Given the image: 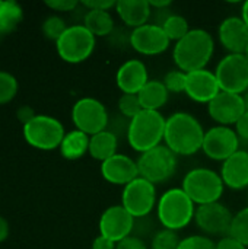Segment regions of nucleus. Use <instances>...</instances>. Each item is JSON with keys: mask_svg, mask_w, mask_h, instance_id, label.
I'll return each mask as SVG.
<instances>
[{"mask_svg": "<svg viewBox=\"0 0 248 249\" xmlns=\"http://www.w3.org/2000/svg\"><path fill=\"white\" fill-rule=\"evenodd\" d=\"M205 133L194 115L178 111L167 118L164 143L177 156H191L202 150Z\"/></svg>", "mask_w": 248, "mask_h": 249, "instance_id": "1", "label": "nucleus"}, {"mask_svg": "<svg viewBox=\"0 0 248 249\" xmlns=\"http://www.w3.org/2000/svg\"><path fill=\"white\" fill-rule=\"evenodd\" d=\"M215 51V41L205 29H190V32L172 50V58L177 69L191 73L203 70L209 64Z\"/></svg>", "mask_w": 248, "mask_h": 249, "instance_id": "2", "label": "nucleus"}, {"mask_svg": "<svg viewBox=\"0 0 248 249\" xmlns=\"http://www.w3.org/2000/svg\"><path fill=\"white\" fill-rule=\"evenodd\" d=\"M167 118L159 111L143 109L127 125V142L136 152L145 153L164 142Z\"/></svg>", "mask_w": 248, "mask_h": 249, "instance_id": "3", "label": "nucleus"}, {"mask_svg": "<svg viewBox=\"0 0 248 249\" xmlns=\"http://www.w3.org/2000/svg\"><path fill=\"white\" fill-rule=\"evenodd\" d=\"M194 213L196 204L183 188H171L158 198L156 214L164 229L178 232L187 228L194 220Z\"/></svg>", "mask_w": 248, "mask_h": 249, "instance_id": "4", "label": "nucleus"}, {"mask_svg": "<svg viewBox=\"0 0 248 249\" xmlns=\"http://www.w3.org/2000/svg\"><path fill=\"white\" fill-rule=\"evenodd\" d=\"M184 193L197 206L218 203L224 194L225 184L221 174L208 168H194L186 174L181 182Z\"/></svg>", "mask_w": 248, "mask_h": 249, "instance_id": "5", "label": "nucleus"}, {"mask_svg": "<svg viewBox=\"0 0 248 249\" xmlns=\"http://www.w3.org/2000/svg\"><path fill=\"white\" fill-rule=\"evenodd\" d=\"M136 162L139 168V175L153 185L162 184L172 178L178 166L177 155L172 153L165 144L140 153Z\"/></svg>", "mask_w": 248, "mask_h": 249, "instance_id": "6", "label": "nucleus"}, {"mask_svg": "<svg viewBox=\"0 0 248 249\" xmlns=\"http://www.w3.org/2000/svg\"><path fill=\"white\" fill-rule=\"evenodd\" d=\"M95 44V36L83 25H72L57 39L56 48L63 61L77 64L92 55Z\"/></svg>", "mask_w": 248, "mask_h": 249, "instance_id": "7", "label": "nucleus"}, {"mask_svg": "<svg viewBox=\"0 0 248 249\" xmlns=\"http://www.w3.org/2000/svg\"><path fill=\"white\" fill-rule=\"evenodd\" d=\"M63 124L50 115H35L23 125V137L28 144L39 150H54L64 139Z\"/></svg>", "mask_w": 248, "mask_h": 249, "instance_id": "8", "label": "nucleus"}, {"mask_svg": "<svg viewBox=\"0 0 248 249\" xmlns=\"http://www.w3.org/2000/svg\"><path fill=\"white\" fill-rule=\"evenodd\" d=\"M222 92L244 95L248 90V60L244 54L225 55L215 69Z\"/></svg>", "mask_w": 248, "mask_h": 249, "instance_id": "9", "label": "nucleus"}, {"mask_svg": "<svg viewBox=\"0 0 248 249\" xmlns=\"http://www.w3.org/2000/svg\"><path fill=\"white\" fill-rule=\"evenodd\" d=\"M72 121L76 130L89 137L108 127V111L105 105L95 98H82L72 108Z\"/></svg>", "mask_w": 248, "mask_h": 249, "instance_id": "10", "label": "nucleus"}, {"mask_svg": "<svg viewBox=\"0 0 248 249\" xmlns=\"http://www.w3.org/2000/svg\"><path fill=\"white\" fill-rule=\"evenodd\" d=\"M156 188L148 179L139 177L123 188L121 206L134 217H145L156 207Z\"/></svg>", "mask_w": 248, "mask_h": 249, "instance_id": "11", "label": "nucleus"}, {"mask_svg": "<svg viewBox=\"0 0 248 249\" xmlns=\"http://www.w3.org/2000/svg\"><path fill=\"white\" fill-rule=\"evenodd\" d=\"M234 214L222 203H212L205 206H197L194 213L196 226L205 236H228Z\"/></svg>", "mask_w": 248, "mask_h": 249, "instance_id": "12", "label": "nucleus"}, {"mask_svg": "<svg viewBox=\"0 0 248 249\" xmlns=\"http://www.w3.org/2000/svg\"><path fill=\"white\" fill-rule=\"evenodd\" d=\"M240 150V137L235 130L225 125H215L205 133L202 152L212 160L225 162Z\"/></svg>", "mask_w": 248, "mask_h": 249, "instance_id": "13", "label": "nucleus"}, {"mask_svg": "<svg viewBox=\"0 0 248 249\" xmlns=\"http://www.w3.org/2000/svg\"><path fill=\"white\" fill-rule=\"evenodd\" d=\"M130 47L142 55H159L171 44L170 38L158 23H146L130 32Z\"/></svg>", "mask_w": 248, "mask_h": 249, "instance_id": "14", "label": "nucleus"}, {"mask_svg": "<svg viewBox=\"0 0 248 249\" xmlns=\"http://www.w3.org/2000/svg\"><path fill=\"white\" fill-rule=\"evenodd\" d=\"M247 105L244 95H235L229 92H219V95L208 104V112L218 125L231 127L246 114Z\"/></svg>", "mask_w": 248, "mask_h": 249, "instance_id": "15", "label": "nucleus"}, {"mask_svg": "<svg viewBox=\"0 0 248 249\" xmlns=\"http://www.w3.org/2000/svg\"><path fill=\"white\" fill-rule=\"evenodd\" d=\"M99 235L118 244L120 241L132 236L134 228V217L121 206H111L101 214L99 219Z\"/></svg>", "mask_w": 248, "mask_h": 249, "instance_id": "16", "label": "nucleus"}, {"mask_svg": "<svg viewBox=\"0 0 248 249\" xmlns=\"http://www.w3.org/2000/svg\"><path fill=\"white\" fill-rule=\"evenodd\" d=\"M219 92H221V88L215 76V71L203 69V70L187 73L186 95L191 101L208 105L210 101H213L219 95Z\"/></svg>", "mask_w": 248, "mask_h": 249, "instance_id": "17", "label": "nucleus"}, {"mask_svg": "<svg viewBox=\"0 0 248 249\" xmlns=\"http://www.w3.org/2000/svg\"><path fill=\"white\" fill-rule=\"evenodd\" d=\"M101 175L107 182L123 187L140 177L137 162L123 153H117L113 158L104 160L101 163Z\"/></svg>", "mask_w": 248, "mask_h": 249, "instance_id": "18", "label": "nucleus"}, {"mask_svg": "<svg viewBox=\"0 0 248 249\" xmlns=\"http://www.w3.org/2000/svg\"><path fill=\"white\" fill-rule=\"evenodd\" d=\"M218 36L229 54H244L248 45V26L241 16H229L221 22Z\"/></svg>", "mask_w": 248, "mask_h": 249, "instance_id": "19", "label": "nucleus"}, {"mask_svg": "<svg viewBox=\"0 0 248 249\" xmlns=\"http://www.w3.org/2000/svg\"><path fill=\"white\" fill-rule=\"evenodd\" d=\"M148 82H149L148 69L145 63L137 58H130L126 63H123L115 74L117 88L123 93L137 95Z\"/></svg>", "mask_w": 248, "mask_h": 249, "instance_id": "20", "label": "nucleus"}, {"mask_svg": "<svg viewBox=\"0 0 248 249\" xmlns=\"http://www.w3.org/2000/svg\"><path fill=\"white\" fill-rule=\"evenodd\" d=\"M221 178L225 187L241 191L248 188V152L238 150L225 162H222Z\"/></svg>", "mask_w": 248, "mask_h": 249, "instance_id": "21", "label": "nucleus"}, {"mask_svg": "<svg viewBox=\"0 0 248 249\" xmlns=\"http://www.w3.org/2000/svg\"><path fill=\"white\" fill-rule=\"evenodd\" d=\"M115 12L121 22L129 28H139L149 23L152 7L149 0H118Z\"/></svg>", "mask_w": 248, "mask_h": 249, "instance_id": "22", "label": "nucleus"}, {"mask_svg": "<svg viewBox=\"0 0 248 249\" xmlns=\"http://www.w3.org/2000/svg\"><path fill=\"white\" fill-rule=\"evenodd\" d=\"M118 149V137L114 131L104 130L98 134L91 136L89 140V155L95 159L99 160L101 163L114 155H117Z\"/></svg>", "mask_w": 248, "mask_h": 249, "instance_id": "23", "label": "nucleus"}, {"mask_svg": "<svg viewBox=\"0 0 248 249\" xmlns=\"http://www.w3.org/2000/svg\"><path fill=\"white\" fill-rule=\"evenodd\" d=\"M142 108L146 111H159L170 98V92L162 80H149L137 93Z\"/></svg>", "mask_w": 248, "mask_h": 249, "instance_id": "24", "label": "nucleus"}, {"mask_svg": "<svg viewBox=\"0 0 248 249\" xmlns=\"http://www.w3.org/2000/svg\"><path fill=\"white\" fill-rule=\"evenodd\" d=\"M89 140L91 137L79 130H72L67 133L60 144V153L67 160L80 159L83 155L89 152Z\"/></svg>", "mask_w": 248, "mask_h": 249, "instance_id": "25", "label": "nucleus"}, {"mask_svg": "<svg viewBox=\"0 0 248 249\" xmlns=\"http://www.w3.org/2000/svg\"><path fill=\"white\" fill-rule=\"evenodd\" d=\"M95 38L111 35L114 31V19L107 10H88L82 23Z\"/></svg>", "mask_w": 248, "mask_h": 249, "instance_id": "26", "label": "nucleus"}, {"mask_svg": "<svg viewBox=\"0 0 248 249\" xmlns=\"http://www.w3.org/2000/svg\"><path fill=\"white\" fill-rule=\"evenodd\" d=\"M161 26H162L164 32L167 34V36L170 38V41H174V42L181 41L190 32L189 20L184 16L177 15V13L167 15L162 19Z\"/></svg>", "mask_w": 248, "mask_h": 249, "instance_id": "27", "label": "nucleus"}, {"mask_svg": "<svg viewBox=\"0 0 248 249\" xmlns=\"http://www.w3.org/2000/svg\"><path fill=\"white\" fill-rule=\"evenodd\" d=\"M22 20V7L15 1H0V35L15 29Z\"/></svg>", "mask_w": 248, "mask_h": 249, "instance_id": "28", "label": "nucleus"}, {"mask_svg": "<svg viewBox=\"0 0 248 249\" xmlns=\"http://www.w3.org/2000/svg\"><path fill=\"white\" fill-rule=\"evenodd\" d=\"M229 236L235 238L248 248V207L241 209L237 214H234Z\"/></svg>", "mask_w": 248, "mask_h": 249, "instance_id": "29", "label": "nucleus"}, {"mask_svg": "<svg viewBox=\"0 0 248 249\" xmlns=\"http://www.w3.org/2000/svg\"><path fill=\"white\" fill-rule=\"evenodd\" d=\"M117 105H118V111L121 112V115L129 118V121L132 118H134L139 112L143 111L139 96L133 95V93H121Z\"/></svg>", "mask_w": 248, "mask_h": 249, "instance_id": "30", "label": "nucleus"}, {"mask_svg": "<svg viewBox=\"0 0 248 249\" xmlns=\"http://www.w3.org/2000/svg\"><path fill=\"white\" fill-rule=\"evenodd\" d=\"M164 85L168 89L170 93H186V86H187V73L175 69L170 70L165 77H164Z\"/></svg>", "mask_w": 248, "mask_h": 249, "instance_id": "31", "label": "nucleus"}, {"mask_svg": "<svg viewBox=\"0 0 248 249\" xmlns=\"http://www.w3.org/2000/svg\"><path fill=\"white\" fill-rule=\"evenodd\" d=\"M18 93V80L7 71L0 70V105L10 102Z\"/></svg>", "mask_w": 248, "mask_h": 249, "instance_id": "32", "label": "nucleus"}, {"mask_svg": "<svg viewBox=\"0 0 248 249\" xmlns=\"http://www.w3.org/2000/svg\"><path fill=\"white\" fill-rule=\"evenodd\" d=\"M181 239L174 231L162 229L156 232V235L152 239L151 249H178Z\"/></svg>", "mask_w": 248, "mask_h": 249, "instance_id": "33", "label": "nucleus"}, {"mask_svg": "<svg viewBox=\"0 0 248 249\" xmlns=\"http://www.w3.org/2000/svg\"><path fill=\"white\" fill-rule=\"evenodd\" d=\"M69 26L66 25V22L60 16H50L42 23V32H44V35L48 39L54 41V42H57V39L64 34V31Z\"/></svg>", "mask_w": 248, "mask_h": 249, "instance_id": "34", "label": "nucleus"}, {"mask_svg": "<svg viewBox=\"0 0 248 249\" xmlns=\"http://www.w3.org/2000/svg\"><path fill=\"white\" fill-rule=\"evenodd\" d=\"M178 249H216V244L205 235H191L181 239Z\"/></svg>", "mask_w": 248, "mask_h": 249, "instance_id": "35", "label": "nucleus"}, {"mask_svg": "<svg viewBox=\"0 0 248 249\" xmlns=\"http://www.w3.org/2000/svg\"><path fill=\"white\" fill-rule=\"evenodd\" d=\"M79 1L76 0H50L45 1V6H48L50 9L56 10V12H72L77 7Z\"/></svg>", "mask_w": 248, "mask_h": 249, "instance_id": "36", "label": "nucleus"}, {"mask_svg": "<svg viewBox=\"0 0 248 249\" xmlns=\"http://www.w3.org/2000/svg\"><path fill=\"white\" fill-rule=\"evenodd\" d=\"M82 4L88 10H107V12H110V9H115L117 1H114V0H85V1H82Z\"/></svg>", "mask_w": 248, "mask_h": 249, "instance_id": "37", "label": "nucleus"}, {"mask_svg": "<svg viewBox=\"0 0 248 249\" xmlns=\"http://www.w3.org/2000/svg\"><path fill=\"white\" fill-rule=\"evenodd\" d=\"M115 249H148V247H146V244L140 238L132 235V236L120 241L117 244V248Z\"/></svg>", "mask_w": 248, "mask_h": 249, "instance_id": "38", "label": "nucleus"}, {"mask_svg": "<svg viewBox=\"0 0 248 249\" xmlns=\"http://www.w3.org/2000/svg\"><path fill=\"white\" fill-rule=\"evenodd\" d=\"M234 130H235L237 136L240 137V140L248 142V109L246 111V114L238 120Z\"/></svg>", "mask_w": 248, "mask_h": 249, "instance_id": "39", "label": "nucleus"}, {"mask_svg": "<svg viewBox=\"0 0 248 249\" xmlns=\"http://www.w3.org/2000/svg\"><path fill=\"white\" fill-rule=\"evenodd\" d=\"M216 249H247V247H244L240 241L228 235L221 238V241L216 244Z\"/></svg>", "mask_w": 248, "mask_h": 249, "instance_id": "40", "label": "nucleus"}, {"mask_svg": "<svg viewBox=\"0 0 248 249\" xmlns=\"http://www.w3.org/2000/svg\"><path fill=\"white\" fill-rule=\"evenodd\" d=\"M117 248V244L113 242L111 239L102 236V235H98L94 242H92V248L91 249H115Z\"/></svg>", "mask_w": 248, "mask_h": 249, "instance_id": "41", "label": "nucleus"}, {"mask_svg": "<svg viewBox=\"0 0 248 249\" xmlns=\"http://www.w3.org/2000/svg\"><path fill=\"white\" fill-rule=\"evenodd\" d=\"M34 117H35V114H34L32 108H29V107H20V108L18 109V120H19L23 125L28 124Z\"/></svg>", "mask_w": 248, "mask_h": 249, "instance_id": "42", "label": "nucleus"}, {"mask_svg": "<svg viewBox=\"0 0 248 249\" xmlns=\"http://www.w3.org/2000/svg\"><path fill=\"white\" fill-rule=\"evenodd\" d=\"M7 236H9V223L4 217L0 216V244L6 241Z\"/></svg>", "mask_w": 248, "mask_h": 249, "instance_id": "43", "label": "nucleus"}, {"mask_svg": "<svg viewBox=\"0 0 248 249\" xmlns=\"http://www.w3.org/2000/svg\"><path fill=\"white\" fill-rule=\"evenodd\" d=\"M151 3V7L153 10H164L167 9L168 6H171V1L170 0H162V1H155V0H149Z\"/></svg>", "mask_w": 248, "mask_h": 249, "instance_id": "44", "label": "nucleus"}, {"mask_svg": "<svg viewBox=\"0 0 248 249\" xmlns=\"http://www.w3.org/2000/svg\"><path fill=\"white\" fill-rule=\"evenodd\" d=\"M241 19L246 22V25L248 26V0L244 1L243 6H241Z\"/></svg>", "mask_w": 248, "mask_h": 249, "instance_id": "45", "label": "nucleus"}, {"mask_svg": "<svg viewBox=\"0 0 248 249\" xmlns=\"http://www.w3.org/2000/svg\"><path fill=\"white\" fill-rule=\"evenodd\" d=\"M244 99H246V105H247V109H248V90L244 93Z\"/></svg>", "mask_w": 248, "mask_h": 249, "instance_id": "46", "label": "nucleus"}, {"mask_svg": "<svg viewBox=\"0 0 248 249\" xmlns=\"http://www.w3.org/2000/svg\"><path fill=\"white\" fill-rule=\"evenodd\" d=\"M244 55L247 57V60H248V45H247V48H246V51H244Z\"/></svg>", "mask_w": 248, "mask_h": 249, "instance_id": "47", "label": "nucleus"}]
</instances>
